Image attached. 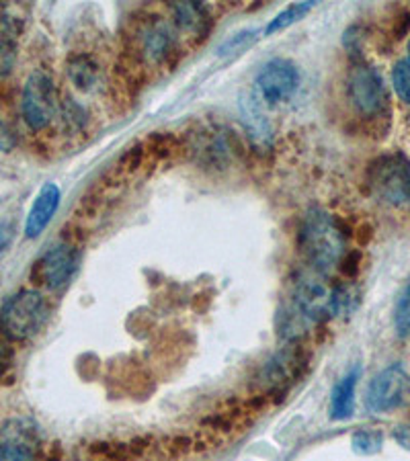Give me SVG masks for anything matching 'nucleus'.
Segmentation results:
<instances>
[{
	"label": "nucleus",
	"mask_w": 410,
	"mask_h": 461,
	"mask_svg": "<svg viewBox=\"0 0 410 461\" xmlns=\"http://www.w3.org/2000/svg\"><path fill=\"white\" fill-rule=\"evenodd\" d=\"M357 302V289L349 284H337L328 277V273L310 269L296 281V312L312 322L351 314Z\"/></svg>",
	"instance_id": "obj_1"
},
{
	"label": "nucleus",
	"mask_w": 410,
	"mask_h": 461,
	"mask_svg": "<svg viewBox=\"0 0 410 461\" xmlns=\"http://www.w3.org/2000/svg\"><path fill=\"white\" fill-rule=\"evenodd\" d=\"M300 249L312 269L331 275L347 249V238L339 220L328 212L312 210L302 221Z\"/></svg>",
	"instance_id": "obj_2"
},
{
	"label": "nucleus",
	"mask_w": 410,
	"mask_h": 461,
	"mask_svg": "<svg viewBox=\"0 0 410 461\" xmlns=\"http://www.w3.org/2000/svg\"><path fill=\"white\" fill-rule=\"evenodd\" d=\"M48 312L46 297L33 289H25L13 295L0 310V334L9 340L32 339L46 324Z\"/></svg>",
	"instance_id": "obj_3"
},
{
	"label": "nucleus",
	"mask_w": 410,
	"mask_h": 461,
	"mask_svg": "<svg viewBox=\"0 0 410 461\" xmlns=\"http://www.w3.org/2000/svg\"><path fill=\"white\" fill-rule=\"evenodd\" d=\"M369 187L382 202L405 207L410 203V162L400 154L378 158L368 173Z\"/></svg>",
	"instance_id": "obj_4"
},
{
	"label": "nucleus",
	"mask_w": 410,
	"mask_h": 461,
	"mask_svg": "<svg viewBox=\"0 0 410 461\" xmlns=\"http://www.w3.org/2000/svg\"><path fill=\"white\" fill-rule=\"evenodd\" d=\"M21 111L29 128L40 131L54 122L58 113V93L54 78L46 70H35L27 78L21 96Z\"/></svg>",
	"instance_id": "obj_5"
},
{
	"label": "nucleus",
	"mask_w": 410,
	"mask_h": 461,
	"mask_svg": "<svg viewBox=\"0 0 410 461\" xmlns=\"http://www.w3.org/2000/svg\"><path fill=\"white\" fill-rule=\"evenodd\" d=\"M349 99L365 117H376L387 107V91L382 74L371 66H357L349 74Z\"/></svg>",
	"instance_id": "obj_6"
},
{
	"label": "nucleus",
	"mask_w": 410,
	"mask_h": 461,
	"mask_svg": "<svg viewBox=\"0 0 410 461\" xmlns=\"http://www.w3.org/2000/svg\"><path fill=\"white\" fill-rule=\"evenodd\" d=\"M297 85H300L297 66L286 58H275L271 62H267L255 80L257 93L269 105L287 101L296 93Z\"/></svg>",
	"instance_id": "obj_7"
},
{
	"label": "nucleus",
	"mask_w": 410,
	"mask_h": 461,
	"mask_svg": "<svg viewBox=\"0 0 410 461\" xmlns=\"http://www.w3.org/2000/svg\"><path fill=\"white\" fill-rule=\"evenodd\" d=\"M408 392V374L402 366H390L371 379L368 388V408L371 412H390L405 402Z\"/></svg>",
	"instance_id": "obj_8"
},
{
	"label": "nucleus",
	"mask_w": 410,
	"mask_h": 461,
	"mask_svg": "<svg viewBox=\"0 0 410 461\" xmlns=\"http://www.w3.org/2000/svg\"><path fill=\"white\" fill-rule=\"evenodd\" d=\"M40 435L29 420L13 419L0 429V461H37Z\"/></svg>",
	"instance_id": "obj_9"
},
{
	"label": "nucleus",
	"mask_w": 410,
	"mask_h": 461,
	"mask_svg": "<svg viewBox=\"0 0 410 461\" xmlns=\"http://www.w3.org/2000/svg\"><path fill=\"white\" fill-rule=\"evenodd\" d=\"M138 51L150 64H167L177 51V35L167 21L154 17L138 29Z\"/></svg>",
	"instance_id": "obj_10"
},
{
	"label": "nucleus",
	"mask_w": 410,
	"mask_h": 461,
	"mask_svg": "<svg viewBox=\"0 0 410 461\" xmlns=\"http://www.w3.org/2000/svg\"><path fill=\"white\" fill-rule=\"evenodd\" d=\"M305 355L297 345H289L267 363L263 371V382L269 392L287 390L296 379H300L305 366Z\"/></svg>",
	"instance_id": "obj_11"
},
{
	"label": "nucleus",
	"mask_w": 410,
	"mask_h": 461,
	"mask_svg": "<svg viewBox=\"0 0 410 461\" xmlns=\"http://www.w3.org/2000/svg\"><path fill=\"white\" fill-rule=\"evenodd\" d=\"M78 267V252L70 244H58L50 249L37 263V275L50 289H59L70 281Z\"/></svg>",
	"instance_id": "obj_12"
},
{
	"label": "nucleus",
	"mask_w": 410,
	"mask_h": 461,
	"mask_svg": "<svg viewBox=\"0 0 410 461\" xmlns=\"http://www.w3.org/2000/svg\"><path fill=\"white\" fill-rule=\"evenodd\" d=\"M23 19L13 5H0V80L9 77L19 56V37Z\"/></svg>",
	"instance_id": "obj_13"
},
{
	"label": "nucleus",
	"mask_w": 410,
	"mask_h": 461,
	"mask_svg": "<svg viewBox=\"0 0 410 461\" xmlns=\"http://www.w3.org/2000/svg\"><path fill=\"white\" fill-rule=\"evenodd\" d=\"M59 207V187L56 183H46L41 191L37 193L35 202L29 210L27 221H25V236L37 238L54 218V213Z\"/></svg>",
	"instance_id": "obj_14"
},
{
	"label": "nucleus",
	"mask_w": 410,
	"mask_h": 461,
	"mask_svg": "<svg viewBox=\"0 0 410 461\" xmlns=\"http://www.w3.org/2000/svg\"><path fill=\"white\" fill-rule=\"evenodd\" d=\"M173 11L175 23L181 29L183 33L187 35H196V37H204L210 29V14H207V9L199 3H178L170 6Z\"/></svg>",
	"instance_id": "obj_15"
},
{
	"label": "nucleus",
	"mask_w": 410,
	"mask_h": 461,
	"mask_svg": "<svg viewBox=\"0 0 410 461\" xmlns=\"http://www.w3.org/2000/svg\"><path fill=\"white\" fill-rule=\"evenodd\" d=\"M357 382H360V369H353L334 385L331 393V416L334 420H345L353 414Z\"/></svg>",
	"instance_id": "obj_16"
},
{
	"label": "nucleus",
	"mask_w": 410,
	"mask_h": 461,
	"mask_svg": "<svg viewBox=\"0 0 410 461\" xmlns=\"http://www.w3.org/2000/svg\"><path fill=\"white\" fill-rule=\"evenodd\" d=\"M68 78L70 83L78 88V91L91 93L99 85L101 68L96 59L88 54H77L70 58L68 62Z\"/></svg>",
	"instance_id": "obj_17"
},
{
	"label": "nucleus",
	"mask_w": 410,
	"mask_h": 461,
	"mask_svg": "<svg viewBox=\"0 0 410 461\" xmlns=\"http://www.w3.org/2000/svg\"><path fill=\"white\" fill-rule=\"evenodd\" d=\"M314 9V3H297V5H289L287 9H283L278 17L271 19V23L265 27V35H273L278 32H283V29L292 27L297 23L305 13H310Z\"/></svg>",
	"instance_id": "obj_18"
},
{
	"label": "nucleus",
	"mask_w": 410,
	"mask_h": 461,
	"mask_svg": "<svg viewBox=\"0 0 410 461\" xmlns=\"http://www.w3.org/2000/svg\"><path fill=\"white\" fill-rule=\"evenodd\" d=\"M353 449L360 456H374L379 449H382L384 435L379 430H360V433L353 435Z\"/></svg>",
	"instance_id": "obj_19"
},
{
	"label": "nucleus",
	"mask_w": 410,
	"mask_h": 461,
	"mask_svg": "<svg viewBox=\"0 0 410 461\" xmlns=\"http://www.w3.org/2000/svg\"><path fill=\"white\" fill-rule=\"evenodd\" d=\"M394 326H396V334L400 339L410 337V284L406 285L405 294L400 295L396 303V312H394Z\"/></svg>",
	"instance_id": "obj_20"
},
{
	"label": "nucleus",
	"mask_w": 410,
	"mask_h": 461,
	"mask_svg": "<svg viewBox=\"0 0 410 461\" xmlns=\"http://www.w3.org/2000/svg\"><path fill=\"white\" fill-rule=\"evenodd\" d=\"M392 85L394 91L400 96V101H405L410 105V59H402V62L394 66Z\"/></svg>",
	"instance_id": "obj_21"
},
{
	"label": "nucleus",
	"mask_w": 410,
	"mask_h": 461,
	"mask_svg": "<svg viewBox=\"0 0 410 461\" xmlns=\"http://www.w3.org/2000/svg\"><path fill=\"white\" fill-rule=\"evenodd\" d=\"M255 35H257V32H242V33L234 35L232 40H228L226 43H223V46H222V54H228V51H234V50H238V48L242 46V43L246 46V43L255 40Z\"/></svg>",
	"instance_id": "obj_22"
},
{
	"label": "nucleus",
	"mask_w": 410,
	"mask_h": 461,
	"mask_svg": "<svg viewBox=\"0 0 410 461\" xmlns=\"http://www.w3.org/2000/svg\"><path fill=\"white\" fill-rule=\"evenodd\" d=\"M394 441H396L400 447L410 451V425H400L394 429Z\"/></svg>",
	"instance_id": "obj_23"
},
{
	"label": "nucleus",
	"mask_w": 410,
	"mask_h": 461,
	"mask_svg": "<svg viewBox=\"0 0 410 461\" xmlns=\"http://www.w3.org/2000/svg\"><path fill=\"white\" fill-rule=\"evenodd\" d=\"M9 363H11V353H9V348H6L5 345H0V375L5 374L6 367H9Z\"/></svg>",
	"instance_id": "obj_24"
},
{
	"label": "nucleus",
	"mask_w": 410,
	"mask_h": 461,
	"mask_svg": "<svg viewBox=\"0 0 410 461\" xmlns=\"http://www.w3.org/2000/svg\"><path fill=\"white\" fill-rule=\"evenodd\" d=\"M408 54H410V41H408ZM410 59V58H408Z\"/></svg>",
	"instance_id": "obj_25"
}]
</instances>
